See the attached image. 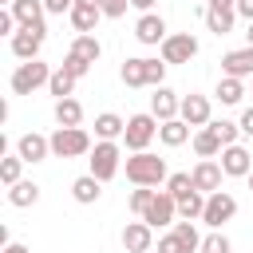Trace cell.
I'll list each match as a JSON object with an SVG mask.
<instances>
[{"label":"cell","mask_w":253,"mask_h":253,"mask_svg":"<svg viewBox=\"0 0 253 253\" xmlns=\"http://www.w3.org/2000/svg\"><path fill=\"white\" fill-rule=\"evenodd\" d=\"M126 178L134 186H162L170 178V170H166V158H158L150 150H134L126 158Z\"/></svg>","instance_id":"6da1fadb"},{"label":"cell","mask_w":253,"mask_h":253,"mask_svg":"<svg viewBox=\"0 0 253 253\" xmlns=\"http://www.w3.org/2000/svg\"><path fill=\"white\" fill-rule=\"evenodd\" d=\"M47 79H51V67H47L43 59H24V63L12 71L8 87H12V95H32L36 87H47Z\"/></svg>","instance_id":"7a4b0ae2"},{"label":"cell","mask_w":253,"mask_h":253,"mask_svg":"<svg viewBox=\"0 0 253 253\" xmlns=\"http://www.w3.org/2000/svg\"><path fill=\"white\" fill-rule=\"evenodd\" d=\"M51 154L55 158H83V154H91V134L83 126H55Z\"/></svg>","instance_id":"3957f363"},{"label":"cell","mask_w":253,"mask_h":253,"mask_svg":"<svg viewBox=\"0 0 253 253\" xmlns=\"http://www.w3.org/2000/svg\"><path fill=\"white\" fill-rule=\"evenodd\" d=\"M87 166H91V174H95L99 182H111V178L119 174V166H123V150H119V142H107V138H99V142L91 146V158H87Z\"/></svg>","instance_id":"277c9868"},{"label":"cell","mask_w":253,"mask_h":253,"mask_svg":"<svg viewBox=\"0 0 253 253\" xmlns=\"http://www.w3.org/2000/svg\"><path fill=\"white\" fill-rule=\"evenodd\" d=\"M158 119L146 111V115H130L126 119V130H123V146L126 150H146L150 142H154V134H158Z\"/></svg>","instance_id":"5b68a950"},{"label":"cell","mask_w":253,"mask_h":253,"mask_svg":"<svg viewBox=\"0 0 253 253\" xmlns=\"http://www.w3.org/2000/svg\"><path fill=\"white\" fill-rule=\"evenodd\" d=\"M233 213H237V198H233V194H225V190H213V194H206L202 221H206L210 229H221L225 221H233Z\"/></svg>","instance_id":"8992f818"},{"label":"cell","mask_w":253,"mask_h":253,"mask_svg":"<svg viewBox=\"0 0 253 253\" xmlns=\"http://www.w3.org/2000/svg\"><path fill=\"white\" fill-rule=\"evenodd\" d=\"M174 217H178V198L170 190H154L150 206L142 210V221L154 225V229H162V225H174Z\"/></svg>","instance_id":"52a82bcc"},{"label":"cell","mask_w":253,"mask_h":253,"mask_svg":"<svg viewBox=\"0 0 253 253\" xmlns=\"http://www.w3.org/2000/svg\"><path fill=\"white\" fill-rule=\"evenodd\" d=\"M194 55H198V36L178 32V36L162 40V63H190Z\"/></svg>","instance_id":"ba28073f"},{"label":"cell","mask_w":253,"mask_h":253,"mask_svg":"<svg viewBox=\"0 0 253 253\" xmlns=\"http://www.w3.org/2000/svg\"><path fill=\"white\" fill-rule=\"evenodd\" d=\"M43 36H47V28H20V32L12 36V55H16V59H40Z\"/></svg>","instance_id":"9c48e42d"},{"label":"cell","mask_w":253,"mask_h":253,"mask_svg":"<svg viewBox=\"0 0 253 253\" xmlns=\"http://www.w3.org/2000/svg\"><path fill=\"white\" fill-rule=\"evenodd\" d=\"M150 245H154V225H146L142 217L123 225V249L126 253H150Z\"/></svg>","instance_id":"30bf717a"},{"label":"cell","mask_w":253,"mask_h":253,"mask_svg":"<svg viewBox=\"0 0 253 253\" xmlns=\"http://www.w3.org/2000/svg\"><path fill=\"white\" fill-rule=\"evenodd\" d=\"M221 170H225V178H249V170H253V154H249L241 142H233V146L221 150Z\"/></svg>","instance_id":"8fae6325"},{"label":"cell","mask_w":253,"mask_h":253,"mask_svg":"<svg viewBox=\"0 0 253 253\" xmlns=\"http://www.w3.org/2000/svg\"><path fill=\"white\" fill-rule=\"evenodd\" d=\"M16 154H20L24 162H43V158L51 154V138H43V134L28 130V134H20V138H16Z\"/></svg>","instance_id":"7c38bea8"},{"label":"cell","mask_w":253,"mask_h":253,"mask_svg":"<svg viewBox=\"0 0 253 253\" xmlns=\"http://www.w3.org/2000/svg\"><path fill=\"white\" fill-rule=\"evenodd\" d=\"M194 186L202 190V194H213V190H221V178H225V170H221V162H213V158H202L194 170Z\"/></svg>","instance_id":"4fadbf2b"},{"label":"cell","mask_w":253,"mask_h":253,"mask_svg":"<svg viewBox=\"0 0 253 253\" xmlns=\"http://www.w3.org/2000/svg\"><path fill=\"white\" fill-rule=\"evenodd\" d=\"M221 71L233 75V79H253V47H237V51H225L221 55Z\"/></svg>","instance_id":"5bb4252c"},{"label":"cell","mask_w":253,"mask_h":253,"mask_svg":"<svg viewBox=\"0 0 253 253\" xmlns=\"http://www.w3.org/2000/svg\"><path fill=\"white\" fill-rule=\"evenodd\" d=\"M134 40L138 43H162L166 40V20L158 12H142L138 24H134Z\"/></svg>","instance_id":"9a60e30c"},{"label":"cell","mask_w":253,"mask_h":253,"mask_svg":"<svg viewBox=\"0 0 253 253\" xmlns=\"http://www.w3.org/2000/svg\"><path fill=\"white\" fill-rule=\"evenodd\" d=\"M178 111H182V99H178L170 87H154V95H150V115H154L158 123H166V119H178Z\"/></svg>","instance_id":"2e32d148"},{"label":"cell","mask_w":253,"mask_h":253,"mask_svg":"<svg viewBox=\"0 0 253 253\" xmlns=\"http://www.w3.org/2000/svg\"><path fill=\"white\" fill-rule=\"evenodd\" d=\"M190 126H210V99L206 95H182V111H178Z\"/></svg>","instance_id":"e0dca14e"},{"label":"cell","mask_w":253,"mask_h":253,"mask_svg":"<svg viewBox=\"0 0 253 253\" xmlns=\"http://www.w3.org/2000/svg\"><path fill=\"white\" fill-rule=\"evenodd\" d=\"M71 198H75L79 206H95V202L103 198V182L87 170V174H79V178L71 182Z\"/></svg>","instance_id":"ac0fdd59"},{"label":"cell","mask_w":253,"mask_h":253,"mask_svg":"<svg viewBox=\"0 0 253 253\" xmlns=\"http://www.w3.org/2000/svg\"><path fill=\"white\" fill-rule=\"evenodd\" d=\"M12 16H16L20 28H43L47 8H43V0H16L12 4Z\"/></svg>","instance_id":"d6986e66"},{"label":"cell","mask_w":253,"mask_h":253,"mask_svg":"<svg viewBox=\"0 0 253 253\" xmlns=\"http://www.w3.org/2000/svg\"><path fill=\"white\" fill-rule=\"evenodd\" d=\"M67 16H71L75 32H95V24L103 20V4H79V0H75V8H71Z\"/></svg>","instance_id":"ffe728a7"},{"label":"cell","mask_w":253,"mask_h":253,"mask_svg":"<svg viewBox=\"0 0 253 253\" xmlns=\"http://www.w3.org/2000/svg\"><path fill=\"white\" fill-rule=\"evenodd\" d=\"M221 150H225V142L217 138V130H213V126L194 130V154H198V158H217Z\"/></svg>","instance_id":"44dd1931"},{"label":"cell","mask_w":253,"mask_h":253,"mask_svg":"<svg viewBox=\"0 0 253 253\" xmlns=\"http://www.w3.org/2000/svg\"><path fill=\"white\" fill-rule=\"evenodd\" d=\"M233 20H237V8H206V28L213 36H229Z\"/></svg>","instance_id":"7402d4cb"},{"label":"cell","mask_w":253,"mask_h":253,"mask_svg":"<svg viewBox=\"0 0 253 253\" xmlns=\"http://www.w3.org/2000/svg\"><path fill=\"white\" fill-rule=\"evenodd\" d=\"M123 130H126V119H119V115H111V111L95 115V138L115 142V138H123Z\"/></svg>","instance_id":"603a6c76"},{"label":"cell","mask_w":253,"mask_h":253,"mask_svg":"<svg viewBox=\"0 0 253 253\" xmlns=\"http://www.w3.org/2000/svg\"><path fill=\"white\" fill-rule=\"evenodd\" d=\"M158 138H162V146H182L186 138H190V123L178 115V119H166L162 126H158Z\"/></svg>","instance_id":"cb8c5ba5"},{"label":"cell","mask_w":253,"mask_h":253,"mask_svg":"<svg viewBox=\"0 0 253 253\" xmlns=\"http://www.w3.org/2000/svg\"><path fill=\"white\" fill-rule=\"evenodd\" d=\"M67 51H75L79 59H87V63H99V55H103V43L91 36V32H79L75 40H71V47Z\"/></svg>","instance_id":"d4e9b609"},{"label":"cell","mask_w":253,"mask_h":253,"mask_svg":"<svg viewBox=\"0 0 253 253\" xmlns=\"http://www.w3.org/2000/svg\"><path fill=\"white\" fill-rule=\"evenodd\" d=\"M8 202H12L16 210H28V206H36V202H40V186L20 178L16 186H8Z\"/></svg>","instance_id":"484cf974"},{"label":"cell","mask_w":253,"mask_h":253,"mask_svg":"<svg viewBox=\"0 0 253 253\" xmlns=\"http://www.w3.org/2000/svg\"><path fill=\"white\" fill-rule=\"evenodd\" d=\"M55 123L59 126H79L83 123V103L79 99H55Z\"/></svg>","instance_id":"4316f807"},{"label":"cell","mask_w":253,"mask_h":253,"mask_svg":"<svg viewBox=\"0 0 253 253\" xmlns=\"http://www.w3.org/2000/svg\"><path fill=\"white\" fill-rule=\"evenodd\" d=\"M241 95H245V79L221 75V83H217V99H221L225 107H237V103H241Z\"/></svg>","instance_id":"83f0119b"},{"label":"cell","mask_w":253,"mask_h":253,"mask_svg":"<svg viewBox=\"0 0 253 253\" xmlns=\"http://www.w3.org/2000/svg\"><path fill=\"white\" fill-rule=\"evenodd\" d=\"M202 210H206V194L202 190H194V194H186L178 202V217H186V221H202Z\"/></svg>","instance_id":"f1b7e54d"},{"label":"cell","mask_w":253,"mask_h":253,"mask_svg":"<svg viewBox=\"0 0 253 253\" xmlns=\"http://www.w3.org/2000/svg\"><path fill=\"white\" fill-rule=\"evenodd\" d=\"M174 237L182 241V249H186V253H198V249H202V233H198V229H194V221H186V217H182V221H174Z\"/></svg>","instance_id":"f546056e"},{"label":"cell","mask_w":253,"mask_h":253,"mask_svg":"<svg viewBox=\"0 0 253 253\" xmlns=\"http://www.w3.org/2000/svg\"><path fill=\"white\" fill-rule=\"evenodd\" d=\"M47 91H51L55 99H71V91H75V75H67L63 67H55L51 79H47Z\"/></svg>","instance_id":"4dcf8cb0"},{"label":"cell","mask_w":253,"mask_h":253,"mask_svg":"<svg viewBox=\"0 0 253 253\" xmlns=\"http://www.w3.org/2000/svg\"><path fill=\"white\" fill-rule=\"evenodd\" d=\"M123 83L126 87H150L146 83V59H126L123 63Z\"/></svg>","instance_id":"1f68e13d"},{"label":"cell","mask_w":253,"mask_h":253,"mask_svg":"<svg viewBox=\"0 0 253 253\" xmlns=\"http://www.w3.org/2000/svg\"><path fill=\"white\" fill-rule=\"evenodd\" d=\"M166 190H170V194H174V198L182 202V198H186V194H194L198 186H194V174L178 170V174H170V178H166Z\"/></svg>","instance_id":"d6a6232c"},{"label":"cell","mask_w":253,"mask_h":253,"mask_svg":"<svg viewBox=\"0 0 253 253\" xmlns=\"http://www.w3.org/2000/svg\"><path fill=\"white\" fill-rule=\"evenodd\" d=\"M20 170H24V158H20V154H8V158L0 162V182H4V186H16V182H20Z\"/></svg>","instance_id":"836d02e7"},{"label":"cell","mask_w":253,"mask_h":253,"mask_svg":"<svg viewBox=\"0 0 253 253\" xmlns=\"http://www.w3.org/2000/svg\"><path fill=\"white\" fill-rule=\"evenodd\" d=\"M210 126L217 130V138H221L225 146H233L237 134H241V123H229V119H210Z\"/></svg>","instance_id":"e575fe53"},{"label":"cell","mask_w":253,"mask_h":253,"mask_svg":"<svg viewBox=\"0 0 253 253\" xmlns=\"http://www.w3.org/2000/svg\"><path fill=\"white\" fill-rule=\"evenodd\" d=\"M198 253H229V237L221 233V229H213L210 237H202V249Z\"/></svg>","instance_id":"d590c367"},{"label":"cell","mask_w":253,"mask_h":253,"mask_svg":"<svg viewBox=\"0 0 253 253\" xmlns=\"http://www.w3.org/2000/svg\"><path fill=\"white\" fill-rule=\"evenodd\" d=\"M59 67H63V71H67V75H75V79H83V75H87V71H91V63H87V59H79V55H75V51H67V55H63V63H59Z\"/></svg>","instance_id":"8d00e7d4"},{"label":"cell","mask_w":253,"mask_h":253,"mask_svg":"<svg viewBox=\"0 0 253 253\" xmlns=\"http://www.w3.org/2000/svg\"><path fill=\"white\" fill-rule=\"evenodd\" d=\"M150 198H154V190H150V186H138V190L130 194V210H134V213L142 217V210L150 206Z\"/></svg>","instance_id":"74e56055"},{"label":"cell","mask_w":253,"mask_h":253,"mask_svg":"<svg viewBox=\"0 0 253 253\" xmlns=\"http://www.w3.org/2000/svg\"><path fill=\"white\" fill-rule=\"evenodd\" d=\"M162 79H166V63L146 59V83H150V87H162Z\"/></svg>","instance_id":"f35d334b"},{"label":"cell","mask_w":253,"mask_h":253,"mask_svg":"<svg viewBox=\"0 0 253 253\" xmlns=\"http://www.w3.org/2000/svg\"><path fill=\"white\" fill-rule=\"evenodd\" d=\"M126 8H130V0H103V16H107V20L126 16Z\"/></svg>","instance_id":"ab89813d"},{"label":"cell","mask_w":253,"mask_h":253,"mask_svg":"<svg viewBox=\"0 0 253 253\" xmlns=\"http://www.w3.org/2000/svg\"><path fill=\"white\" fill-rule=\"evenodd\" d=\"M158 253H186V249H182V241L174 233H166V237H158Z\"/></svg>","instance_id":"60d3db41"},{"label":"cell","mask_w":253,"mask_h":253,"mask_svg":"<svg viewBox=\"0 0 253 253\" xmlns=\"http://www.w3.org/2000/svg\"><path fill=\"white\" fill-rule=\"evenodd\" d=\"M43 8H47V16H63L75 8V0H43Z\"/></svg>","instance_id":"b9f144b4"},{"label":"cell","mask_w":253,"mask_h":253,"mask_svg":"<svg viewBox=\"0 0 253 253\" xmlns=\"http://www.w3.org/2000/svg\"><path fill=\"white\" fill-rule=\"evenodd\" d=\"M12 28H16V16H12V8H0V36H16Z\"/></svg>","instance_id":"7bdbcfd3"},{"label":"cell","mask_w":253,"mask_h":253,"mask_svg":"<svg viewBox=\"0 0 253 253\" xmlns=\"http://www.w3.org/2000/svg\"><path fill=\"white\" fill-rule=\"evenodd\" d=\"M241 134H249V138H253V107H245V111H241Z\"/></svg>","instance_id":"ee69618b"},{"label":"cell","mask_w":253,"mask_h":253,"mask_svg":"<svg viewBox=\"0 0 253 253\" xmlns=\"http://www.w3.org/2000/svg\"><path fill=\"white\" fill-rule=\"evenodd\" d=\"M237 16H245V20H253V0H237Z\"/></svg>","instance_id":"f6af8a7d"},{"label":"cell","mask_w":253,"mask_h":253,"mask_svg":"<svg viewBox=\"0 0 253 253\" xmlns=\"http://www.w3.org/2000/svg\"><path fill=\"white\" fill-rule=\"evenodd\" d=\"M130 8H138V12H154V0H130Z\"/></svg>","instance_id":"bcb514c9"},{"label":"cell","mask_w":253,"mask_h":253,"mask_svg":"<svg viewBox=\"0 0 253 253\" xmlns=\"http://www.w3.org/2000/svg\"><path fill=\"white\" fill-rule=\"evenodd\" d=\"M206 8H237V0H206Z\"/></svg>","instance_id":"7dc6e473"},{"label":"cell","mask_w":253,"mask_h":253,"mask_svg":"<svg viewBox=\"0 0 253 253\" xmlns=\"http://www.w3.org/2000/svg\"><path fill=\"white\" fill-rule=\"evenodd\" d=\"M4 253H32V249H28V245H20V241H8V245H4Z\"/></svg>","instance_id":"c3c4849f"},{"label":"cell","mask_w":253,"mask_h":253,"mask_svg":"<svg viewBox=\"0 0 253 253\" xmlns=\"http://www.w3.org/2000/svg\"><path fill=\"white\" fill-rule=\"evenodd\" d=\"M245 43L253 47V20H249V32H245Z\"/></svg>","instance_id":"681fc988"},{"label":"cell","mask_w":253,"mask_h":253,"mask_svg":"<svg viewBox=\"0 0 253 253\" xmlns=\"http://www.w3.org/2000/svg\"><path fill=\"white\" fill-rule=\"evenodd\" d=\"M79 4H103V0H79Z\"/></svg>","instance_id":"f907efd6"},{"label":"cell","mask_w":253,"mask_h":253,"mask_svg":"<svg viewBox=\"0 0 253 253\" xmlns=\"http://www.w3.org/2000/svg\"><path fill=\"white\" fill-rule=\"evenodd\" d=\"M0 4H8V8H12V4H16V0H0Z\"/></svg>","instance_id":"816d5d0a"},{"label":"cell","mask_w":253,"mask_h":253,"mask_svg":"<svg viewBox=\"0 0 253 253\" xmlns=\"http://www.w3.org/2000/svg\"><path fill=\"white\" fill-rule=\"evenodd\" d=\"M249 190H253V170H249Z\"/></svg>","instance_id":"f5cc1de1"}]
</instances>
